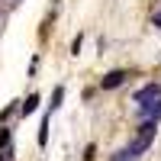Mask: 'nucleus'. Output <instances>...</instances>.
Returning a JSON list of instances; mask_svg holds the SVG:
<instances>
[{
  "label": "nucleus",
  "instance_id": "obj_1",
  "mask_svg": "<svg viewBox=\"0 0 161 161\" xmlns=\"http://www.w3.org/2000/svg\"><path fill=\"white\" fill-rule=\"evenodd\" d=\"M158 119H145V123L136 129V139H132L129 145H126V152H129V158H139V155H145L152 148V142H155V132H158Z\"/></svg>",
  "mask_w": 161,
  "mask_h": 161
},
{
  "label": "nucleus",
  "instance_id": "obj_2",
  "mask_svg": "<svg viewBox=\"0 0 161 161\" xmlns=\"http://www.w3.org/2000/svg\"><path fill=\"white\" fill-rule=\"evenodd\" d=\"M158 100H161V84H158V80H152V84H145V87H139L136 93H132V103H136L145 116H148V110Z\"/></svg>",
  "mask_w": 161,
  "mask_h": 161
},
{
  "label": "nucleus",
  "instance_id": "obj_3",
  "mask_svg": "<svg viewBox=\"0 0 161 161\" xmlns=\"http://www.w3.org/2000/svg\"><path fill=\"white\" fill-rule=\"evenodd\" d=\"M129 77H132V71H126V68H113V71H106V74L100 77V90H116V87H123Z\"/></svg>",
  "mask_w": 161,
  "mask_h": 161
},
{
  "label": "nucleus",
  "instance_id": "obj_4",
  "mask_svg": "<svg viewBox=\"0 0 161 161\" xmlns=\"http://www.w3.org/2000/svg\"><path fill=\"white\" fill-rule=\"evenodd\" d=\"M36 110H39V93H29V97L19 103V113H23V116H29V113H36Z\"/></svg>",
  "mask_w": 161,
  "mask_h": 161
},
{
  "label": "nucleus",
  "instance_id": "obj_5",
  "mask_svg": "<svg viewBox=\"0 0 161 161\" xmlns=\"http://www.w3.org/2000/svg\"><path fill=\"white\" fill-rule=\"evenodd\" d=\"M61 100H64V87L58 84L55 90H52V103H48V113H55V110H58V106H61Z\"/></svg>",
  "mask_w": 161,
  "mask_h": 161
},
{
  "label": "nucleus",
  "instance_id": "obj_6",
  "mask_svg": "<svg viewBox=\"0 0 161 161\" xmlns=\"http://www.w3.org/2000/svg\"><path fill=\"white\" fill-rule=\"evenodd\" d=\"M48 119H52V113H45L42 126H39V145H45V142H48Z\"/></svg>",
  "mask_w": 161,
  "mask_h": 161
},
{
  "label": "nucleus",
  "instance_id": "obj_7",
  "mask_svg": "<svg viewBox=\"0 0 161 161\" xmlns=\"http://www.w3.org/2000/svg\"><path fill=\"white\" fill-rule=\"evenodd\" d=\"M148 119H158V123H161V100H158L152 110H148Z\"/></svg>",
  "mask_w": 161,
  "mask_h": 161
},
{
  "label": "nucleus",
  "instance_id": "obj_8",
  "mask_svg": "<svg viewBox=\"0 0 161 161\" xmlns=\"http://www.w3.org/2000/svg\"><path fill=\"white\" fill-rule=\"evenodd\" d=\"M10 145V129H0V152Z\"/></svg>",
  "mask_w": 161,
  "mask_h": 161
},
{
  "label": "nucleus",
  "instance_id": "obj_9",
  "mask_svg": "<svg viewBox=\"0 0 161 161\" xmlns=\"http://www.w3.org/2000/svg\"><path fill=\"white\" fill-rule=\"evenodd\" d=\"M80 42H84V36L77 32V36H74V42H71V55H77V52H80Z\"/></svg>",
  "mask_w": 161,
  "mask_h": 161
},
{
  "label": "nucleus",
  "instance_id": "obj_10",
  "mask_svg": "<svg viewBox=\"0 0 161 161\" xmlns=\"http://www.w3.org/2000/svg\"><path fill=\"white\" fill-rule=\"evenodd\" d=\"M93 158H97V145H87L84 148V161H93Z\"/></svg>",
  "mask_w": 161,
  "mask_h": 161
},
{
  "label": "nucleus",
  "instance_id": "obj_11",
  "mask_svg": "<svg viewBox=\"0 0 161 161\" xmlns=\"http://www.w3.org/2000/svg\"><path fill=\"white\" fill-rule=\"evenodd\" d=\"M152 23H155V26H158V29H161V13H158V16H155V19H152Z\"/></svg>",
  "mask_w": 161,
  "mask_h": 161
},
{
  "label": "nucleus",
  "instance_id": "obj_12",
  "mask_svg": "<svg viewBox=\"0 0 161 161\" xmlns=\"http://www.w3.org/2000/svg\"><path fill=\"white\" fill-rule=\"evenodd\" d=\"M7 158H10V155H7V152H0V161H7Z\"/></svg>",
  "mask_w": 161,
  "mask_h": 161
}]
</instances>
